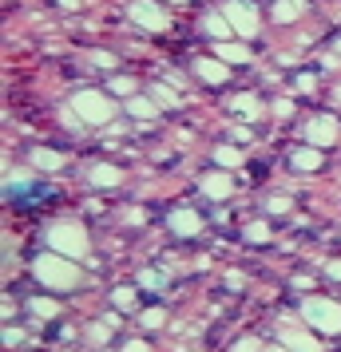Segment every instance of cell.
Instances as JSON below:
<instances>
[{"mask_svg": "<svg viewBox=\"0 0 341 352\" xmlns=\"http://www.w3.org/2000/svg\"><path fill=\"white\" fill-rule=\"evenodd\" d=\"M32 273H36V281L44 289H56V293H68V289H76L80 285V270L68 261L64 254H44V257H36V265H32Z\"/></svg>", "mask_w": 341, "mask_h": 352, "instance_id": "1", "label": "cell"}, {"mask_svg": "<svg viewBox=\"0 0 341 352\" xmlns=\"http://www.w3.org/2000/svg\"><path fill=\"white\" fill-rule=\"evenodd\" d=\"M87 230L76 222H56L48 226V250H56V254H64V257H83L87 254Z\"/></svg>", "mask_w": 341, "mask_h": 352, "instance_id": "2", "label": "cell"}, {"mask_svg": "<svg viewBox=\"0 0 341 352\" xmlns=\"http://www.w3.org/2000/svg\"><path fill=\"white\" fill-rule=\"evenodd\" d=\"M302 320L318 333H341V305L325 301V297H309V301H302Z\"/></svg>", "mask_w": 341, "mask_h": 352, "instance_id": "3", "label": "cell"}, {"mask_svg": "<svg viewBox=\"0 0 341 352\" xmlns=\"http://www.w3.org/2000/svg\"><path fill=\"white\" fill-rule=\"evenodd\" d=\"M72 111L80 115L83 123H107L115 115V103L107 96H99V91H80L72 99Z\"/></svg>", "mask_w": 341, "mask_h": 352, "instance_id": "4", "label": "cell"}, {"mask_svg": "<svg viewBox=\"0 0 341 352\" xmlns=\"http://www.w3.org/2000/svg\"><path fill=\"white\" fill-rule=\"evenodd\" d=\"M223 16L230 20V28H234L238 36H254L258 32V12H254L250 0H227V4H223Z\"/></svg>", "mask_w": 341, "mask_h": 352, "instance_id": "5", "label": "cell"}, {"mask_svg": "<svg viewBox=\"0 0 341 352\" xmlns=\"http://www.w3.org/2000/svg\"><path fill=\"white\" fill-rule=\"evenodd\" d=\"M131 20L143 24V28H151V32H163V28H167V12H163L159 4H147V0L131 4Z\"/></svg>", "mask_w": 341, "mask_h": 352, "instance_id": "6", "label": "cell"}, {"mask_svg": "<svg viewBox=\"0 0 341 352\" xmlns=\"http://www.w3.org/2000/svg\"><path fill=\"white\" fill-rule=\"evenodd\" d=\"M306 139H309V146H333L338 123H333V119H313V123L306 127Z\"/></svg>", "mask_w": 341, "mask_h": 352, "instance_id": "7", "label": "cell"}, {"mask_svg": "<svg viewBox=\"0 0 341 352\" xmlns=\"http://www.w3.org/2000/svg\"><path fill=\"white\" fill-rule=\"evenodd\" d=\"M282 344L290 352H322V344H318L306 329H282Z\"/></svg>", "mask_w": 341, "mask_h": 352, "instance_id": "8", "label": "cell"}, {"mask_svg": "<svg viewBox=\"0 0 341 352\" xmlns=\"http://www.w3.org/2000/svg\"><path fill=\"white\" fill-rule=\"evenodd\" d=\"M198 226H203V222H198L195 210H175V214H171V230H175L179 238H195Z\"/></svg>", "mask_w": 341, "mask_h": 352, "instance_id": "9", "label": "cell"}, {"mask_svg": "<svg viewBox=\"0 0 341 352\" xmlns=\"http://www.w3.org/2000/svg\"><path fill=\"white\" fill-rule=\"evenodd\" d=\"M195 72H198L207 83H227V80H230V67L223 64V60H198Z\"/></svg>", "mask_w": 341, "mask_h": 352, "instance_id": "10", "label": "cell"}, {"mask_svg": "<svg viewBox=\"0 0 341 352\" xmlns=\"http://www.w3.org/2000/svg\"><path fill=\"white\" fill-rule=\"evenodd\" d=\"M198 186H203L207 198H227V194H230V175H218V170H214V175H203Z\"/></svg>", "mask_w": 341, "mask_h": 352, "instance_id": "11", "label": "cell"}, {"mask_svg": "<svg viewBox=\"0 0 341 352\" xmlns=\"http://www.w3.org/2000/svg\"><path fill=\"white\" fill-rule=\"evenodd\" d=\"M270 16H274L278 24H290V20L302 16V0H278L274 8H270Z\"/></svg>", "mask_w": 341, "mask_h": 352, "instance_id": "12", "label": "cell"}, {"mask_svg": "<svg viewBox=\"0 0 341 352\" xmlns=\"http://www.w3.org/2000/svg\"><path fill=\"white\" fill-rule=\"evenodd\" d=\"M293 166H298V170H318V166H322V155H318V146L293 151Z\"/></svg>", "mask_w": 341, "mask_h": 352, "instance_id": "13", "label": "cell"}, {"mask_svg": "<svg viewBox=\"0 0 341 352\" xmlns=\"http://www.w3.org/2000/svg\"><path fill=\"white\" fill-rule=\"evenodd\" d=\"M127 111L135 115V119H155V115H159V103H151V99L135 96V99L127 103Z\"/></svg>", "mask_w": 341, "mask_h": 352, "instance_id": "14", "label": "cell"}, {"mask_svg": "<svg viewBox=\"0 0 341 352\" xmlns=\"http://www.w3.org/2000/svg\"><path fill=\"white\" fill-rule=\"evenodd\" d=\"M92 182H96V186H115V182H119V170L107 166V162H99V166H92Z\"/></svg>", "mask_w": 341, "mask_h": 352, "instance_id": "15", "label": "cell"}, {"mask_svg": "<svg viewBox=\"0 0 341 352\" xmlns=\"http://www.w3.org/2000/svg\"><path fill=\"white\" fill-rule=\"evenodd\" d=\"M234 111L246 115V119H258V115H262V103H258L254 96H238V99H234Z\"/></svg>", "mask_w": 341, "mask_h": 352, "instance_id": "16", "label": "cell"}, {"mask_svg": "<svg viewBox=\"0 0 341 352\" xmlns=\"http://www.w3.org/2000/svg\"><path fill=\"white\" fill-rule=\"evenodd\" d=\"M218 52H223V60H230V64H246V60H250V52H246L242 44H227V40H223Z\"/></svg>", "mask_w": 341, "mask_h": 352, "instance_id": "17", "label": "cell"}, {"mask_svg": "<svg viewBox=\"0 0 341 352\" xmlns=\"http://www.w3.org/2000/svg\"><path fill=\"white\" fill-rule=\"evenodd\" d=\"M32 162L40 166V170H60V166H64L56 151H32Z\"/></svg>", "mask_w": 341, "mask_h": 352, "instance_id": "18", "label": "cell"}, {"mask_svg": "<svg viewBox=\"0 0 341 352\" xmlns=\"http://www.w3.org/2000/svg\"><path fill=\"white\" fill-rule=\"evenodd\" d=\"M207 28H211V32H214V40H227V36L234 32V28H230V20H227V16H211V20H207Z\"/></svg>", "mask_w": 341, "mask_h": 352, "instance_id": "19", "label": "cell"}, {"mask_svg": "<svg viewBox=\"0 0 341 352\" xmlns=\"http://www.w3.org/2000/svg\"><path fill=\"white\" fill-rule=\"evenodd\" d=\"M214 162H223V166H238L242 155H238L234 146H218V151H214Z\"/></svg>", "mask_w": 341, "mask_h": 352, "instance_id": "20", "label": "cell"}, {"mask_svg": "<svg viewBox=\"0 0 341 352\" xmlns=\"http://www.w3.org/2000/svg\"><path fill=\"white\" fill-rule=\"evenodd\" d=\"M32 313H36V317H56L60 309H56V301H48V297H36V301H32Z\"/></svg>", "mask_w": 341, "mask_h": 352, "instance_id": "21", "label": "cell"}, {"mask_svg": "<svg viewBox=\"0 0 341 352\" xmlns=\"http://www.w3.org/2000/svg\"><path fill=\"white\" fill-rule=\"evenodd\" d=\"M246 238H250V241H266V238H270V226H266V222H250V226H246Z\"/></svg>", "mask_w": 341, "mask_h": 352, "instance_id": "22", "label": "cell"}, {"mask_svg": "<svg viewBox=\"0 0 341 352\" xmlns=\"http://www.w3.org/2000/svg\"><path fill=\"white\" fill-rule=\"evenodd\" d=\"M151 99H155L159 107H175V96H171L167 87H151Z\"/></svg>", "mask_w": 341, "mask_h": 352, "instance_id": "23", "label": "cell"}, {"mask_svg": "<svg viewBox=\"0 0 341 352\" xmlns=\"http://www.w3.org/2000/svg\"><path fill=\"white\" fill-rule=\"evenodd\" d=\"M112 91H115V96H131V91H135V80L119 76V80H112Z\"/></svg>", "mask_w": 341, "mask_h": 352, "instance_id": "24", "label": "cell"}, {"mask_svg": "<svg viewBox=\"0 0 341 352\" xmlns=\"http://www.w3.org/2000/svg\"><path fill=\"white\" fill-rule=\"evenodd\" d=\"M163 320H167V317H163V309H147V313H143V324H147V329H159Z\"/></svg>", "mask_w": 341, "mask_h": 352, "instance_id": "25", "label": "cell"}, {"mask_svg": "<svg viewBox=\"0 0 341 352\" xmlns=\"http://www.w3.org/2000/svg\"><path fill=\"white\" fill-rule=\"evenodd\" d=\"M115 305H119V309H131V305H135V293H131V289H115Z\"/></svg>", "mask_w": 341, "mask_h": 352, "instance_id": "26", "label": "cell"}, {"mask_svg": "<svg viewBox=\"0 0 341 352\" xmlns=\"http://www.w3.org/2000/svg\"><path fill=\"white\" fill-rule=\"evenodd\" d=\"M266 206H270V214H286L290 210V198H270Z\"/></svg>", "mask_w": 341, "mask_h": 352, "instance_id": "27", "label": "cell"}, {"mask_svg": "<svg viewBox=\"0 0 341 352\" xmlns=\"http://www.w3.org/2000/svg\"><path fill=\"white\" fill-rule=\"evenodd\" d=\"M262 344L258 340H254V336H246V340H238V344H234V352H258Z\"/></svg>", "mask_w": 341, "mask_h": 352, "instance_id": "28", "label": "cell"}, {"mask_svg": "<svg viewBox=\"0 0 341 352\" xmlns=\"http://www.w3.org/2000/svg\"><path fill=\"white\" fill-rule=\"evenodd\" d=\"M92 64H99V67H115V60L107 56V52H96V56H92Z\"/></svg>", "mask_w": 341, "mask_h": 352, "instance_id": "29", "label": "cell"}, {"mask_svg": "<svg viewBox=\"0 0 341 352\" xmlns=\"http://www.w3.org/2000/svg\"><path fill=\"white\" fill-rule=\"evenodd\" d=\"M159 281H163V277H159V273H151V270H147L143 277H139V285H159Z\"/></svg>", "mask_w": 341, "mask_h": 352, "instance_id": "30", "label": "cell"}, {"mask_svg": "<svg viewBox=\"0 0 341 352\" xmlns=\"http://www.w3.org/2000/svg\"><path fill=\"white\" fill-rule=\"evenodd\" d=\"M123 352H151V349H147L143 340H127V344H123Z\"/></svg>", "mask_w": 341, "mask_h": 352, "instance_id": "31", "label": "cell"}, {"mask_svg": "<svg viewBox=\"0 0 341 352\" xmlns=\"http://www.w3.org/2000/svg\"><path fill=\"white\" fill-rule=\"evenodd\" d=\"M329 277H341V261H333V265H329Z\"/></svg>", "mask_w": 341, "mask_h": 352, "instance_id": "32", "label": "cell"}, {"mask_svg": "<svg viewBox=\"0 0 341 352\" xmlns=\"http://www.w3.org/2000/svg\"><path fill=\"white\" fill-rule=\"evenodd\" d=\"M333 99H338V103H341V83H338V91H333Z\"/></svg>", "mask_w": 341, "mask_h": 352, "instance_id": "33", "label": "cell"}, {"mask_svg": "<svg viewBox=\"0 0 341 352\" xmlns=\"http://www.w3.org/2000/svg\"><path fill=\"white\" fill-rule=\"evenodd\" d=\"M266 352H290V349H266Z\"/></svg>", "mask_w": 341, "mask_h": 352, "instance_id": "34", "label": "cell"}, {"mask_svg": "<svg viewBox=\"0 0 341 352\" xmlns=\"http://www.w3.org/2000/svg\"><path fill=\"white\" fill-rule=\"evenodd\" d=\"M175 4H187V0H175Z\"/></svg>", "mask_w": 341, "mask_h": 352, "instance_id": "35", "label": "cell"}]
</instances>
